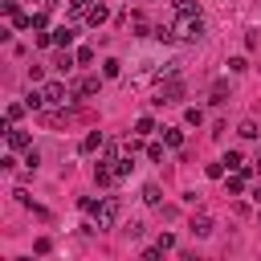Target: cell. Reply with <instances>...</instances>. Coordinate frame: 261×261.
Returning <instances> with one entry per match:
<instances>
[{
	"label": "cell",
	"instance_id": "cell-33",
	"mask_svg": "<svg viewBox=\"0 0 261 261\" xmlns=\"http://www.w3.org/2000/svg\"><path fill=\"white\" fill-rule=\"evenodd\" d=\"M253 200H257V208H261V184H257V188H253Z\"/></svg>",
	"mask_w": 261,
	"mask_h": 261
},
{
	"label": "cell",
	"instance_id": "cell-34",
	"mask_svg": "<svg viewBox=\"0 0 261 261\" xmlns=\"http://www.w3.org/2000/svg\"><path fill=\"white\" fill-rule=\"evenodd\" d=\"M253 167H257V171H261V159H257V163H253Z\"/></svg>",
	"mask_w": 261,
	"mask_h": 261
},
{
	"label": "cell",
	"instance_id": "cell-1",
	"mask_svg": "<svg viewBox=\"0 0 261 261\" xmlns=\"http://www.w3.org/2000/svg\"><path fill=\"white\" fill-rule=\"evenodd\" d=\"M86 212L94 216V228H110V224L118 220L122 204H118L114 196H102V200H90V208H86Z\"/></svg>",
	"mask_w": 261,
	"mask_h": 261
},
{
	"label": "cell",
	"instance_id": "cell-23",
	"mask_svg": "<svg viewBox=\"0 0 261 261\" xmlns=\"http://www.w3.org/2000/svg\"><path fill=\"white\" fill-rule=\"evenodd\" d=\"M90 8H94V0H69V12H73V16H86Z\"/></svg>",
	"mask_w": 261,
	"mask_h": 261
},
{
	"label": "cell",
	"instance_id": "cell-18",
	"mask_svg": "<svg viewBox=\"0 0 261 261\" xmlns=\"http://www.w3.org/2000/svg\"><path fill=\"white\" fill-rule=\"evenodd\" d=\"M118 73H122V61L118 57H106L102 61V77H118Z\"/></svg>",
	"mask_w": 261,
	"mask_h": 261
},
{
	"label": "cell",
	"instance_id": "cell-15",
	"mask_svg": "<svg viewBox=\"0 0 261 261\" xmlns=\"http://www.w3.org/2000/svg\"><path fill=\"white\" fill-rule=\"evenodd\" d=\"M151 130H155V118H151V114H139V122H135V139H147Z\"/></svg>",
	"mask_w": 261,
	"mask_h": 261
},
{
	"label": "cell",
	"instance_id": "cell-25",
	"mask_svg": "<svg viewBox=\"0 0 261 261\" xmlns=\"http://www.w3.org/2000/svg\"><path fill=\"white\" fill-rule=\"evenodd\" d=\"M37 163H41V151H37V147H29V151H24V167H29V171H37Z\"/></svg>",
	"mask_w": 261,
	"mask_h": 261
},
{
	"label": "cell",
	"instance_id": "cell-20",
	"mask_svg": "<svg viewBox=\"0 0 261 261\" xmlns=\"http://www.w3.org/2000/svg\"><path fill=\"white\" fill-rule=\"evenodd\" d=\"M184 122H188V126H200V122H204V110H200V106H188V110H184Z\"/></svg>",
	"mask_w": 261,
	"mask_h": 261
},
{
	"label": "cell",
	"instance_id": "cell-7",
	"mask_svg": "<svg viewBox=\"0 0 261 261\" xmlns=\"http://www.w3.org/2000/svg\"><path fill=\"white\" fill-rule=\"evenodd\" d=\"M102 147H106V135H102V130H90V135L77 143V151H82V155H94V151H102Z\"/></svg>",
	"mask_w": 261,
	"mask_h": 261
},
{
	"label": "cell",
	"instance_id": "cell-19",
	"mask_svg": "<svg viewBox=\"0 0 261 261\" xmlns=\"http://www.w3.org/2000/svg\"><path fill=\"white\" fill-rule=\"evenodd\" d=\"M237 135H241V139H257V135H261V126H257L253 118H245V122L237 126Z\"/></svg>",
	"mask_w": 261,
	"mask_h": 261
},
{
	"label": "cell",
	"instance_id": "cell-17",
	"mask_svg": "<svg viewBox=\"0 0 261 261\" xmlns=\"http://www.w3.org/2000/svg\"><path fill=\"white\" fill-rule=\"evenodd\" d=\"M163 143L167 147H184V130L179 126H163Z\"/></svg>",
	"mask_w": 261,
	"mask_h": 261
},
{
	"label": "cell",
	"instance_id": "cell-5",
	"mask_svg": "<svg viewBox=\"0 0 261 261\" xmlns=\"http://www.w3.org/2000/svg\"><path fill=\"white\" fill-rule=\"evenodd\" d=\"M4 135H8V151H29L33 147L29 130H20V126H4Z\"/></svg>",
	"mask_w": 261,
	"mask_h": 261
},
{
	"label": "cell",
	"instance_id": "cell-14",
	"mask_svg": "<svg viewBox=\"0 0 261 261\" xmlns=\"http://www.w3.org/2000/svg\"><path fill=\"white\" fill-rule=\"evenodd\" d=\"M143 204H151V208H159V204H163V192H159V184H143Z\"/></svg>",
	"mask_w": 261,
	"mask_h": 261
},
{
	"label": "cell",
	"instance_id": "cell-2",
	"mask_svg": "<svg viewBox=\"0 0 261 261\" xmlns=\"http://www.w3.org/2000/svg\"><path fill=\"white\" fill-rule=\"evenodd\" d=\"M175 41H184V45H196L200 37H204V16L200 12H188V16H175Z\"/></svg>",
	"mask_w": 261,
	"mask_h": 261
},
{
	"label": "cell",
	"instance_id": "cell-11",
	"mask_svg": "<svg viewBox=\"0 0 261 261\" xmlns=\"http://www.w3.org/2000/svg\"><path fill=\"white\" fill-rule=\"evenodd\" d=\"M188 228H192V237H212V228H216V224H212L208 216H192V224H188Z\"/></svg>",
	"mask_w": 261,
	"mask_h": 261
},
{
	"label": "cell",
	"instance_id": "cell-16",
	"mask_svg": "<svg viewBox=\"0 0 261 261\" xmlns=\"http://www.w3.org/2000/svg\"><path fill=\"white\" fill-rule=\"evenodd\" d=\"M24 110H29L24 102H8V110H4V126H12V122H16L20 114H24Z\"/></svg>",
	"mask_w": 261,
	"mask_h": 261
},
{
	"label": "cell",
	"instance_id": "cell-21",
	"mask_svg": "<svg viewBox=\"0 0 261 261\" xmlns=\"http://www.w3.org/2000/svg\"><path fill=\"white\" fill-rule=\"evenodd\" d=\"M171 8H175V16H188V12H200V4H196V0H175Z\"/></svg>",
	"mask_w": 261,
	"mask_h": 261
},
{
	"label": "cell",
	"instance_id": "cell-29",
	"mask_svg": "<svg viewBox=\"0 0 261 261\" xmlns=\"http://www.w3.org/2000/svg\"><path fill=\"white\" fill-rule=\"evenodd\" d=\"M49 249H53V241H49V237H37V245H33V253H41V257H45Z\"/></svg>",
	"mask_w": 261,
	"mask_h": 261
},
{
	"label": "cell",
	"instance_id": "cell-9",
	"mask_svg": "<svg viewBox=\"0 0 261 261\" xmlns=\"http://www.w3.org/2000/svg\"><path fill=\"white\" fill-rule=\"evenodd\" d=\"M224 167H228V171H245V175L253 171V163H245L241 151H228V155H224Z\"/></svg>",
	"mask_w": 261,
	"mask_h": 261
},
{
	"label": "cell",
	"instance_id": "cell-30",
	"mask_svg": "<svg viewBox=\"0 0 261 261\" xmlns=\"http://www.w3.org/2000/svg\"><path fill=\"white\" fill-rule=\"evenodd\" d=\"M155 245H159V249H163V253H167V249H175V237H171V232H163V237H159V241H155Z\"/></svg>",
	"mask_w": 261,
	"mask_h": 261
},
{
	"label": "cell",
	"instance_id": "cell-8",
	"mask_svg": "<svg viewBox=\"0 0 261 261\" xmlns=\"http://www.w3.org/2000/svg\"><path fill=\"white\" fill-rule=\"evenodd\" d=\"M98 90H102V77H98V73H86V77L77 82V94H82V98H94Z\"/></svg>",
	"mask_w": 261,
	"mask_h": 261
},
{
	"label": "cell",
	"instance_id": "cell-13",
	"mask_svg": "<svg viewBox=\"0 0 261 261\" xmlns=\"http://www.w3.org/2000/svg\"><path fill=\"white\" fill-rule=\"evenodd\" d=\"M224 188H228V196H241V192H245V171H232V175H224Z\"/></svg>",
	"mask_w": 261,
	"mask_h": 261
},
{
	"label": "cell",
	"instance_id": "cell-28",
	"mask_svg": "<svg viewBox=\"0 0 261 261\" xmlns=\"http://www.w3.org/2000/svg\"><path fill=\"white\" fill-rule=\"evenodd\" d=\"M228 69H232V73H245L249 61H245V57H228Z\"/></svg>",
	"mask_w": 261,
	"mask_h": 261
},
{
	"label": "cell",
	"instance_id": "cell-6",
	"mask_svg": "<svg viewBox=\"0 0 261 261\" xmlns=\"http://www.w3.org/2000/svg\"><path fill=\"white\" fill-rule=\"evenodd\" d=\"M73 37H77V24H57V29H53V45H57V49H69Z\"/></svg>",
	"mask_w": 261,
	"mask_h": 261
},
{
	"label": "cell",
	"instance_id": "cell-24",
	"mask_svg": "<svg viewBox=\"0 0 261 261\" xmlns=\"http://www.w3.org/2000/svg\"><path fill=\"white\" fill-rule=\"evenodd\" d=\"M163 147H167V143H147V159L159 163V159H163Z\"/></svg>",
	"mask_w": 261,
	"mask_h": 261
},
{
	"label": "cell",
	"instance_id": "cell-31",
	"mask_svg": "<svg viewBox=\"0 0 261 261\" xmlns=\"http://www.w3.org/2000/svg\"><path fill=\"white\" fill-rule=\"evenodd\" d=\"M159 257H163V249H159V245H151V249H143V261H159Z\"/></svg>",
	"mask_w": 261,
	"mask_h": 261
},
{
	"label": "cell",
	"instance_id": "cell-26",
	"mask_svg": "<svg viewBox=\"0 0 261 261\" xmlns=\"http://www.w3.org/2000/svg\"><path fill=\"white\" fill-rule=\"evenodd\" d=\"M41 29H49V16L45 12H33V33H41Z\"/></svg>",
	"mask_w": 261,
	"mask_h": 261
},
{
	"label": "cell",
	"instance_id": "cell-32",
	"mask_svg": "<svg viewBox=\"0 0 261 261\" xmlns=\"http://www.w3.org/2000/svg\"><path fill=\"white\" fill-rule=\"evenodd\" d=\"M224 94H228V90H224V82H216V86H212V102H224Z\"/></svg>",
	"mask_w": 261,
	"mask_h": 261
},
{
	"label": "cell",
	"instance_id": "cell-12",
	"mask_svg": "<svg viewBox=\"0 0 261 261\" xmlns=\"http://www.w3.org/2000/svg\"><path fill=\"white\" fill-rule=\"evenodd\" d=\"M106 16H110V8H106V4H98V0H94V8H90V12H86V24H94V29H98V24H102V20H106Z\"/></svg>",
	"mask_w": 261,
	"mask_h": 261
},
{
	"label": "cell",
	"instance_id": "cell-22",
	"mask_svg": "<svg viewBox=\"0 0 261 261\" xmlns=\"http://www.w3.org/2000/svg\"><path fill=\"white\" fill-rule=\"evenodd\" d=\"M224 171H228V167H224V159H220V163H208V167H204V175H208V179H224Z\"/></svg>",
	"mask_w": 261,
	"mask_h": 261
},
{
	"label": "cell",
	"instance_id": "cell-27",
	"mask_svg": "<svg viewBox=\"0 0 261 261\" xmlns=\"http://www.w3.org/2000/svg\"><path fill=\"white\" fill-rule=\"evenodd\" d=\"M90 61H94V49L82 45V49H77V65H90Z\"/></svg>",
	"mask_w": 261,
	"mask_h": 261
},
{
	"label": "cell",
	"instance_id": "cell-3",
	"mask_svg": "<svg viewBox=\"0 0 261 261\" xmlns=\"http://www.w3.org/2000/svg\"><path fill=\"white\" fill-rule=\"evenodd\" d=\"M184 98V82L179 77H167V82H159V94H155V102L163 106V102H179Z\"/></svg>",
	"mask_w": 261,
	"mask_h": 261
},
{
	"label": "cell",
	"instance_id": "cell-10",
	"mask_svg": "<svg viewBox=\"0 0 261 261\" xmlns=\"http://www.w3.org/2000/svg\"><path fill=\"white\" fill-rule=\"evenodd\" d=\"M73 65H77V53H69V49H61V53L53 57V69H61V73H69Z\"/></svg>",
	"mask_w": 261,
	"mask_h": 261
},
{
	"label": "cell",
	"instance_id": "cell-4",
	"mask_svg": "<svg viewBox=\"0 0 261 261\" xmlns=\"http://www.w3.org/2000/svg\"><path fill=\"white\" fill-rule=\"evenodd\" d=\"M41 94H45V106H65V98H69L65 82H45V86H41Z\"/></svg>",
	"mask_w": 261,
	"mask_h": 261
}]
</instances>
